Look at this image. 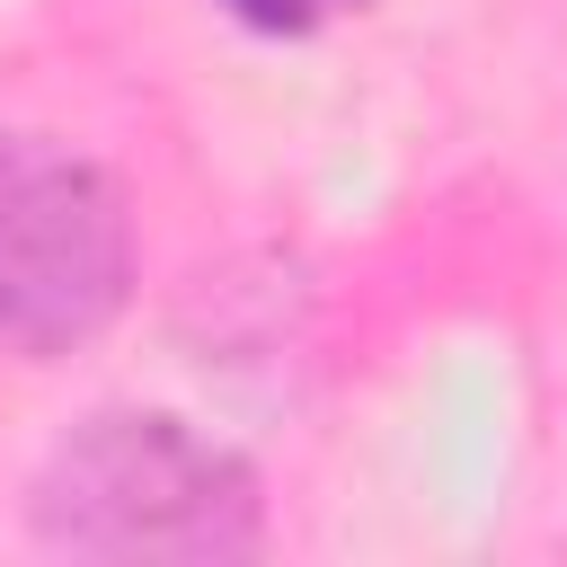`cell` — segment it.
<instances>
[{
	"label": "cell",
	"mask_w": 567,
	"mask_h": 567,
	"mask_svg": "<svg viewBox=\"0 0 567 567\" xmlns=\"http://www.w3.org/2000/svg\"><path fill=\"white\" fill-rule=\"evenodd\" d=\"M230 27H248V35H275V44H292V35H319V27H337V18H363L372 0H213Z\"/></svg>",
	"instance_id": "obj_3"
},
{
	"label": "cell",
	"mask_w": 567,
	"mask_h": 567,
	"mask_svg": "<svg viewBox=\"0 0 567 567\" xmlns=\"http://www.w3.org/2000/svg\"><path fill=\"white\" fill-rule=\"evenodd\" d=\"M27 532L53 558L213 567V558L266 549V496L221 434L168 408H97L35 461Z\"/></svg>",
	"instance_id": "obj_1"
},
{
	"label": "cell",
	"mask_w": 567,
	"mask_h": 567,
	"mask_svg": "<svg viewBox=\"0 0 567 567\" xmlns=\"http://www.w3.org/2000/svg\"><path fill=\"white\" fill-rule=\"evenodd\" d=\"M133 292L124 186L44 133H0V354L53 363L115 328Z\"/></svg>",
	"instance_id": "obj_2"
}]
</instances>
